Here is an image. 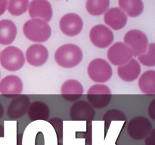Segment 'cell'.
<instances>
[{
	"mask_svg": "<svg viewBox=\"0 0 155 145\" xmlns=\"http://www.w3.org/2000/svg\"><path fill=\"white\" fill-rule=\"evenodd\" d=\"M104 20V23L114 30H120L127 25V15L120 8H112L106 11Z\"/></svg>",
	"mask_w": 155,
	"mask_h": 145,
	"instance_id": "cell-15",
	"label": "cell"
},
{
	"mask_svg": "<svg viewBox=\"0 0 155 145\" xmlns=\"http://www.w3.org/2000/svg\"><path fill=\"white\" fill-rule=\"evenodd\" d=\"M61 94L67 101H74L79 99L83 94V87L77 80H67L61 85Z\"/></svg>",
	"mask_w": 155,
	"mask_h": 145,
	"instance_id": "cell-18",
	"label": "cell"
},
{
	"mask_svg": "<svg viewBox=\"0 0 155 145\" xmlns=\"http://www.w3.org/2000/svg\"><path fill=\"white\" fill-rule=\"evenodd\" d=\"M139 62L146 66H155V44L150 43L148 49L145 54H142L138 57Z\"/></svg>",
	"mask_w": 155,
	"mask_h": 145,
	"instance_id": "cell-25",
	"label": "cell"
},
{
	"mask_svg": "<svg viewBox=\"0 0 155 145\" xmlns=\"http://www.w3.org/2000/svg\"><path fill=\"white\" fill-rule=\"evenodd\" d=\"M29 5V0H8L7 8L13 16H21L27 12Z\"/></svg>",
	"mask_w": 155,
	"mask_h": 145,
	"instance_id": "cell-24",
	"label": "cell"
},
{
	"mask_svg": "<svg viewBox=\"0 0 155 145\" xmlns=\"http://www.w3.org/2000/svg\"><path fill=\"white\" fill-rule=\"evenodd\" d=\"M49 113L48 105L42 101H34L28 107V116L31 121L48 120Z\"/></svg>",
	"mask_w": 155,
	"mask_h": 145,
	"instance_id": "cell-20",
	"label": "cell"
},
{
	"mask_svg": "<svg viewBox=\"0 0 155 145\" xmlns=\"http://www.w3.org/2000/svg\"><path fill=\"white\" fill-rule=\"evenodd\" d=\"M89 78L95 82L104 83L112 76V68L108 62L101 58H96L89 63L87 68Z\"/></svg>",
	"mask_w": 155,
	"mask_h": 145,
	"instance_id": "cell-4",
	"label": "cell"
},
{
	"mask_svg": "<svg viewBox=\"0 0 155 145\" xmlns=\"http://www.w3.org/2000/svg\"><path fill=\"white\" fill-rule=\"evenodd\" d=\"M145 144L155 145V130L151 131V133L147 136L146 140H145Z\"/></svg>",
	"mask_w": 155,
	"mask_h": 145,
	"instance_id": "cell-28",
	"label": "cell"
},
{
	"mask_svg": "<svg viewBox=\"0 0 155 145\" xmlns=\"http://www.w3.org/2000/svg\"><path fill=\"white\" fill-rule=\"evenodd\" d=\"M127 118H126L125 115L124 113L118 110H111L107 111V113L104 114V120L105 122H108V125L111 121L114 120H121V121H126Z\"/></svg>",
	"mask_w": 155,
	"mask_h": 145,
	"instance_id": "cell-26",
	"label": "cell"
},
{
	"mask_svg": "<svg viewBox=\"0 0 155 145\" xmlns=\"http://www.w3.org/2000/svg\"><path fill=\"white\" fill-rule=\"evenodd\" d=\"M58 145H62V144H61V143H59V144H58Z\"/></svg>",
	"mask_w": 155,
	"mask_h": 145,
	"instance_id": "cell-32",
	"label": "cell"
},
{
	"mask_svg": "<svg viewBox=\"0 0 155 145\" xmlns=\"http://www.w3.org/2000/svg\"><path fill=\"white\" fill-rule=\"evenodd\" d=\"M152 124L149 119L144 116H136L130 121L127 125V131L132 138L142 140L151 133Z\"/></svg>",
	"mask_w": 155,
	"mask_h": 145,
	"instance_id": "cell-8",
	"label": "cell"
},
{
	"mask_svg": "<svg viewBox=\"0 0 155 145\" xmlns=\"http://www.w3.org/2000/svg\"><path fill=\"white\" fill-rule=\"evenodd\" d=\"M29 14L31 18H39L49 22L52 18V8L48 0H32L29 5Z\"/></svg>",
	"mask_w": 155,
	"mask_h": 145,
	"instance_id": "cell-11",
	"label": "cell"
},
{
	"mask_svg": "<svg viewBox=\"0 0 155 145\" xmlns=\"http://www.w3.org/2000/svg\"><path fill=\"white\" fill-rule=\"evenodd\" d=\"M30 98L24 95L14 98L8 107L7 114L12 119H18L27 113L30 106Z\"/></svg>",
	"mask_w": 155,
	"mask_h": 145,
	"instance_id": "cell-16",
	"label": "cell"
},
{
	"mask_svg": "<svg viewBox=\"0 0 155 145\" xmlns=\"http://www.w3.org/2000/svg\"><path fill=\"white\" fill-rule=\"evenodd\" d=\"M18 29L13 21L10 20L0 21V44L10 45L16 39Z\"/></svg>",
	"mask_w": 155,
	"mask_h": 145,
	"instance_id": "cell-19",
	"label": "cell"
},
{
	"mask_svg": "<svg viewBox=\"0 0 155 145\" xmlns=\"http://www.w3.org/2000/svg\"><path fill=\"white\" fill-rule=\"evenodd\" d=\"M48 122L54 126V128L55 129L56 133H57L58 137L61 139L63 135V123L62 120L59 118H53L50 119Z\"/></svg>",
	"mask_w": 155,
	"mask_h": 145,
	"instance_id": "cell-27",
	"label": "cell"
},
{
	"mask_svg": "<svg viewBox=\"0 0 155 145\" xmlns=\"http://www.w3.org/2000/svg\"><path fill=\"white\" fill-rule=\"evenodd\" d=\"M2 116H3V107L1 103H0V119L2 117Z\"/></svg>",
	"mask_w": 155,
	"mask_h": 145,
	"instance_id": "cell-31",
	"label": "cell"
},
{
	"mask_svg": "<svg viewBox=\"0 0 155 145\" xmlns=\"http://www.w3.org/2000/svg\"><path fill=\"white\" fill-rule=\"evenodd\" d=\"M89 38L97 48H105L113 43L114 36L110 28L102 24H98L91 29Z\"/></svg>",
	"mask_w": 155,
	"mask_h": 145,
	"instance_id": "cell-9",
	"label": "cell"
},
{
	"mask_svg": "<svg viewBox=\"0 0 155 145\" xmlns=\"http://www.w3.org/2000/svg\"><path fill=\"white\" fill-rule=\"evenodd\" d=\"M0 63L8 71L19 70L25 63L24 53L15 46L7 47L0 54Z\"/></svg>",
	"mask_w": 155,
	"mask_h": 145,
	"instance_id": "cell-3",
	"label": "cell"
},
{
	"mask_svg": "<svg viewBox=\"0 0 155 145\" xmlns=\"http://www.w3.org/2000/svg\"><path fill=\"white\" fill-rule=\"evenodd\" d=\"M0 76H1V73H0Z\"/></svg>",
	"mask_w": 155,
	"mask_h": 145,
	"instance_id": "cell-33",
	"label": "cell"
},
{
	"mask_svg": "<svg viewBox=\"0 0 155 145\" xmlns=\"http://www.w3.org/2000/svg\"><path fill=\"white\" fill-rule=\"evenodd\" d=\"M124 43L128 45L133 52L134 57H139L147 51L148 39L145 33L139 30H132L124 36Z\"/></svg>",
	"mask_w": 155,
	"mask_h": 145,
	"instance_id": "cell-5",
	"label": "cell"
},
{
	"mask_svg": "<svg viewBox=\"0 0 155 145\" xmlns=\"http://www.w3.org/2000/svg\"><path fill=\"white\" fill-rule=\"evenodd\" d=\"M110 0H87L86 8L88 13L93 16L103 14L108 9Z\"/></svg>",
	"mask_w": 155,
	"mask_h": 145,
	"instance_id": "cell-23",
	"label": "cell"
},
{
	"mask_svg": "<svg viewBox=\"0 0 155 145\" xmlns=\"http://www.w3.org/2000/svg\"><path fill=\"white\" fill-rule=\"evenodd\" d=\"M139 87L142 93L155 95V71L153 69L145 71L139 80Z\"/></svg>",
	"mask_w": 155,
	"mask_h": 145,
	"instance_id": "cell-22",
	"label": "cell"
},
{
	"mask_svg": "<svg viewBox=\"0 0 155 145\" xmlns=\"http://www.w3.org/2000/svg\"><path fill=\"white\" fill-rule=\"evenodd\" d=\"M87 98L90 105L95 108H104L111 100V92L105 85H94L88 90Z\"/></svg>",
	"mask_w": 155,
	"mask_h": 145,
	"instance_id": "cell-6",
	"label": "cell"
},
{
	"mask_svg": "<svg viewBox=\"0 0 155 145\" xmlns=\"http://www.w3.org/2000/svg\"><path fill=\"white\" fill-rule=\"evenodd\" d=\"M133 57V51L124 42H116L107 51V58L115 66L125 64Z\"/></svg>",
	"mask_w": 155,
	"mask_h": 145,
	"instance_id": "cell-7",
	"label": "cell"
},
{
	"mask_svg": "<svg viewBox=\"0 0 155 145\" xmlns=\"http://www.w3.org/2000/svg\"><path fill=\"white\" fill-rule=\"evenodd\" d=\"M22 91V80L17 76L8 75L0 81V93L7 98L21 95Z\"/></svg>",
	"mask_w": 155,
	"mask_h": 145,
	"instance_id": "cell-12",
	"label": "cell"
},
{
	"mask_svg": "<svg viewBox=\"0 0 155 145\" xmlns=\"http://www.w3.org/2000/svg\"><path fill=\"white\" fill-rule=\"evenodd\" d=\"M48 58V51L46 47L41 44H34L27 48L26 60L31 66H41L45 64Z\"/></svg>",
	"mask_w": 155,
	"mask_h": 145,
	"instance_id": "cell-13",
	"label": "cell"
},
{
	"mask_svg": "<svg viewBox=\"0 0 155 145\" xmlns=\"http://www.w3.org/2000/svg\"><path fill=\"white\" fill-rule=\"evenodd\" d=\"M60 29L62 33L68 36H76L81 33L83 21L78 14L69 13L64 15L60 20Z\"/></svg>",
	"mask_w": 155,
	"mask_h": 145,
	"instance_id": "cell-10",
	"label": "cell"
},
{
	"mask_svg": "<svg viewBox=\"0 0 155 145\" xmlns=\"http://www.w3.org/2000/svg\"><path fill=\"white\" fill-rule=\"evenodd\" d=\"M24 36L33 42H45L51 35V29L48 22L39 18H32L23 27Z\"/></svg>",
	"mask_w": 155,
	"mask_h": 145,
	"instance_id": "cell-2",
	"label": "cell"
},
{
	"mask_svg": "<svg viewBox=\"0 0 155 145\" xmlns=\"http://www.w3.org/2000/svg\"><path fill=\"white\" fill-rule=\"evenodd\" d=\"M83 51L75 44H65L56 50L54 60L60 66L73 68L77 66L83 60Z\"/></svg>",
	"mask_w": 155,
	"mask_h": 145,
	"instance_id": "cell-1",
	"label": "cell"
},
{
	"mask_svg": "<svg viewBox=\"0 0 155 145\" xmlns=\"http://www.w3.org/2000/svg\"><path fill=\"white\" fill-rule=\"evenodd\" d=\"M120 8L132 18L139 16L144 11L142 0H118Z\"/></svg>",
	"mask_w": 155,
	"mask_h": 145,
	"instance_id": "cell-21",
	"label": "cell"
},
{
	"mask_svg": "<svg viewBox=\"0 0 155 145\" xmlns=\"http://www.w3.org/2000/svg\"><path fill=\"white\" fill-rule=\"evenodd\" d=\"M140 72V64L136 59L133 58L117 68L118 76L121 79L125 82L135 81L139 76Z\"/></svg>",
	"mask_w": 155,
	"mask_h": 145,
	"instance_id": "cell-17",
	"label": "cell"
},
{
	"mask_svg": "<svg viewBox=\"0 0 155 145\" xmlns=\"http://www.w3.org/2000/svg\"><path fill=\"white\" fill-rule=\"evenodd\" d=\"M148 113L153 119H155V100L151 102L149 107H148Z\"/></svg>",
	"mask_w": 155,
	"mask_h": 145,
	"instance_id": "cell-30",
	"label": "cell"
},
{
	"mask_svg": "<svg viewBox=\"0 0 155 145\" xmlns=\"http://www.w3.org/2000/svg\"><path fill=\"white\" fill-rule=\"evenodd\" d=\"M70 116L72 120L91 121L95 118V111L89 103L80 101L74 103L71 107Z\"/></svg>",
	"mask_w": 155,
	"mask_h": 145,
	"instance_id": "cell-14",
	"label": "cell"
},
{
	"mask_svg": "<svg viewBox=\"0 0 155 145\" xmlns=\"http://www.w3.org/2000/svg\"><path fill=\"white\" fill-rule=\"evenodd\" d=\"M8 0H0V16L5 12L8 7Z\"/></svg>",
	"mask_w": 155,
	"mask_h": 145,
	"instance_id": "cell-29",
	"label": "cell"
}]
</instances>
